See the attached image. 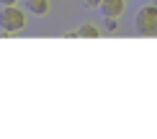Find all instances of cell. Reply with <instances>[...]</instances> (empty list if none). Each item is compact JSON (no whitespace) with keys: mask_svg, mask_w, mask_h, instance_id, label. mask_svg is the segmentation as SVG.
<instances>
[{"mask_svg":"<svg viewBox=\"0 0 157 139\" xmlns=\"http://www.w3.org/2000/svg\"><path fill=\"white\" fill-rule=\"evenodd\" d=\"M134 31L139 36H157V5L149 3V5H142L134 16Z\"/></svg>","mask_w":157,"mask_h":139,"instance_id":"1","label":"cell"},{"mask_svg":"<svg viewBox=\"0 0 157 139\" xmlns=\"http://www.w3.org/2000/svg\"><path fill=\"white\" fill-rule=\"evenodd\" d=\"M26 26V13L18 5H0V29L5 31L3 36H10Z\"/></svg>","mask_w":157,"mask_h":139,"instance_id":"2","label":"cell"},{"mask_svg":"<svg viewBox=\"0 0 157 139\" xmlns=\"http://www.w3.org/2000/svg\"><path fill=\"white\" fill-rule=\"evenodd\" d=\"M98 10H101V16L119 18V16H124V10H126V0H103V3L98 5Z\"/></svg>","mask_w":157,"mask_h":139,"instance_id":"3","label":"cell"},{"mask_svg":"<svg viewBox=\"0 0 157 139\" xmlns=\"http://www.w3.org/2000/svg\"><path fill=\"white\" fill-rule=\"evenodd\" d=\"M23 5H26V13H34V16H39V18L49 16V10H52L49 0H23Z\"/></svg>","mask_w":157,"mask_h":139,"instance_id":"4","label":"cell"},{"mask_svg":"<svg viewBox=\"0 0 157 139\" xmlns=\"http://www.w3.org/2000/svg\"><path fill=\"white\" fill-rule=\"evenodd\" d=\"M75 36L77 39H98V36H101V29H98L95 23H82L80 29L75 31Z\"/></svg>","mask_w":157,"mask_h":139,"instance_id":"5","label":"cell"},{"mask_svg":"<svg viewBox=\"0 0 157 139\" xmlns=\"http://www.w3.org/2000/svg\"><path fill=\"white\" fill-rule=\"evenodd\" d=\"M116 29H119V21H116L113 16H103V31H108V34H113Z\"/></svg>","mask_w":157,"mask_h":139,"instance_id":"6","label":"cell"},{"mask_svg":"<svg viewBox=\"0 0 157 139\" xmlns=\"http://www.w3.org/2000/svg\"><path fill=\"white\" fill-rule=\"evenodd\" d=\"M101 3H103V0H82V5H85V8H98Z\"/></svg>","mask_w":157,"mask_h":139,"instance_id":"7","label":"cell"},{"mask_svg":"<svg viewBox=\"0 0 157 139\" xmlns=\"http://www.w3.org/2000/svg\"><path fill=\"white\" fill-rule=\"evenodd\" d=\"M21 0H0V5H18Z\"/></svg>","mask_w":157,"mask_h":139,"instance_id":"8","label":"cell"},{"mask_svg":"<svg viewBox=\"0 0 157 139\" xmlns=\"http://www.w3.org/2000/svg\"><path fill=\"white\" fill-rule=\"evenodd\" d=\"M152 3H155V5H157V0H152Z\"/></svg>","mask_w":157,"mask_h":139,"instance_id":"9","label":"cell"}]
</instances>
